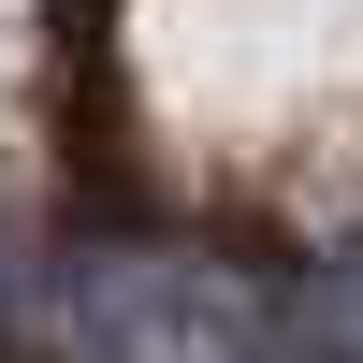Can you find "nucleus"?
I'll list each match as a JSON object with an SVG mask.
<instances>
[{
  "label": "nucleus",
  "instance_id": "nucleus-2",
  "mask_svg": "<svg viewBox=\"0 0 363 363\" xmlns=\"http://www.w3.org/2000/svg\"><path fill=\"white\" fill-rule=\"evenodd\" d=\"M320 363H363V349H320Z\"/></svg>",
  "mask_w": 363,
  "mask_h": 363
},
{
  "label": "nucleus",
  "instance_id": "nucleus-1",
  "mask_svg": "<svg viewBox=\"0 0 363 363\" xmlns=\"http://www.w3.org/2000/svg\"><path fill=\"white\" fill-rule=\"evenodd\" d=\"M29 363H320L262 277L189 247H73L29 291Z\"/></svg>",
  "mask_w": 363,
  "mask_h": 363
}]
</instances>
